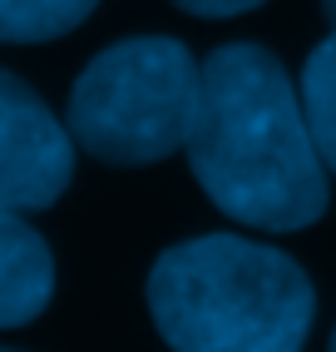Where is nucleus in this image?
Returning <instances> with one entry per match:
<instances>
[{"mask_svg":"<svg viewBox=\"0 0 336 352\" xmlns=\"http://www.w3.org/2000/svg\"><path fill=\"white\" fill-rule=\"evenodd\" d=\"M55 258L50 243L20 219L0 214V327H25L50 308Z\"/></svg>","mask_w":336,"mask_h":352,"instance_id":"5","label":"nucleus"},{"mask_svg":"<svg viewBox=\"0 0 336 352\" xmlns=\"http://www.w3.org/2000/svg\"><path fill=\"white\" fill-rule=\"evenodd\" d=\"M322 10H326V20L336 25V0H322Z\"/></svg>","mask_w":336,"mask_h":352,"instance_id":"9","label":"nucleus"},{"mask_svg":"<svg viewBox=\"0 0 336 352\" xmlns=\"http://www.w3.org/2000/svg\"><path fill=\"white\" fill-rule=\"evenodd\" d=\"M99 0H0V40L5 45H40L60 40L84 25Z\"/></svg>","mask_w":336,"mask_h":352,"instance_id":"7","label":"nucleus"},{"mask_svg":"<svg viewBox=\"0 0 336 352\" xmlns=\"http://www.w3.org/2000/svg\"><path fill=\"white\" fill-rule=\"evenodd\" d=\"M188 15H203V20H228V15H243V10H257L262 0H173Z\"/></svg>","mask_w":336,"mask_h":352,"instance_id":"8","label":"nucleus"},{"mask_svg":"<svg viewBox=\"0 0 336 352\" xmlns=\"http://www.w3.org/2000/svg\"><path fill=\"white\" fill-rule=\"evenodd\" d=\"M0 352H5V347H0Z\"/></svg>","mask_w":336,"mask_h":352,"instance_id":"11","label":"nucleus"},{"mask_svg":"<svg viewBox=\"0 0 336 352\" xmlns=\"http://www.w3.org/2000/svg\"><path fill=\"white\" fill-rule=\"evenodd\" d=\"M188 164L228 219L297 233L326 214V164L282 60L262 45H218L198 65Z\"/></svg>","mask_w":336,"mask_h":352,"instance_id":"1","label":"nucleus"},{"mask_svg":"<svg viewBox=\"0 0 336 352\" xmlns=\"http://www.w3.org/2000/svg\"><path fill=\"white\" fill-rule=\"evenodd\" d=\"M75 179V139L35 89L0 69V214H40Z\"/></svg>","mask_w":336,"mask_h":352,"instance_id":"4","label":"nucleus"},{"mask_svg":"<svg viewBox=\"0 0 336 352\" xmlns=\"http://www.w3.org/2000/svg\"><path fill=\"white\" fill-rule=\"evenodd\" d=\"M149 313L173 352H302L317 293L282 248L203 233L158 253Z\"/></svg>","mask_w":336,"mask_h":352,"instance_id":"2","label":"nucleus"},{"mask_svg":"<svg viewBox=\"0 0 336 352\" xmlns=\"http://www.w3.org/2000/svg\"><path fill=\"white\" fill-rule=\"evenodd\" d=\"M297 95H302V109H307V129L317 139V154L336 174V25L317 50L307 55Z\"/></svg>","mask_w":336,"mask_h":352,"instance_id":"6","label":"nucleus"},{"mask_svg":"<svg viewBox=\"0 0 336 352\" xmlns=\"http://www.w3.org/2000/svg\"><path fill=\"white\" fill-rule=\"evenodd\" d=\"M198 109V60L183 40L134 35L99 50L69 89L64 129L99 164L143 169L178 154Z\"/></svg>","mask_w":336,"mask_h":352,"instance_id":"3","label":"nucleus"},{"mask_svg":"<svg viewBox=\"0 0 336 352\" xmlns=\"http://www.w3.org/2000/svg\"><path fill=\"white\" fill-rule=\"evenodd\" d=\"M331 352H336V333H331Z\"/></svg>","mask_w":336,"mask_h":352,"instance_id":"10","label":"nucleus"}]
</instances>
